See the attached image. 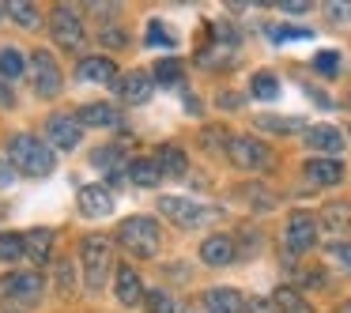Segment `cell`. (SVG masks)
<instances>
[{
  "mask_svg": "<svg viewBox=\"0 0 351 313\" xmlns=\"http://www.w3.org/2000/svg\"><path fill=\"white\" fill-rule=\"evenodd\" d=\"M8 162H12L16 174L46 177V174H53V166H57V151L46 140L34 136V132H16V136L8 140Z\"/></svg>",
  "mask_w": 351,
  "mask_h": 313,
  "instance_id": "cell-1",
  "label": "cell"
},
{
  "mask_svg": "<svg viewBox=\"0 0 351 313\" xmlns=\"http://www.w3.org/2000/svg\"><path fill=\"white\" fill-rule=\"evenodd\" d=\"M117 242H121L125 253H132V257H155L162 245V230L155 219H147V215H132V219H125L121 227H117Z\"/></svg>",
  "mask_w": 351,
  "mask_h": 313,
  "instance_id": "cell-2",
  "label": "cell"
},
{
  "mask_svg": "<svg viewBox=\"0 0 351 313\" xmlns=\"http://www.w3.org/2000/svg\"><path fill=\"white\" fill-rule=\"evenodd\" d=\"M80 260H84V283L91 290H99L106 283V275L114 272V245L102 234H91L80 242Z\"/></svg>",
  "mask_w": 351,
  "mask_h": 313,
  "instance_id": "cell-3",
  "label": "cell"
},
{
  "mask_svg": "<svg viewBox=\"0 0 351 313\" xmlns=\"http://www.w3.org/2000/svg\"><path fill=\"white\" fill-rule=\"evenodd\" d=\"M27 72H31V84H34V91H38L42 99L61 95V64L53 61L49 49H34L31 61H27Z\"/></svg>",
  "mask_w": 351,
  "mask_h": 313,
  "instance_id": "cell-4",
  "label": "cell"
},
{
  "mask_svg": "<svg viewBox=\"0 0 351 313\" xmlns=\"http://www.w3.org/2000/svg\"><path fill=\"white\" fill-rule=\"evenodd\" d=\"M227 155L238 170H265L272 162L268 144H261L257 136H230L227 140Z\"/></svg>",
  "mask_w": 351,
  "mask_h": 313,
  "instance_id": "cell-5",
  "label": "cell"
},
{
  "mask_svg": "<svg viewBox=\"0 0 351 313\" xmlns=\"http://www.w3.org/2000/svg\"><path fill=\"white\" fill-rule=\"evenodd\" d=\"M49 34H53V42L61 49H80L87 38V27L72 8H53V16H49Z\"/></svg>",
  "mask_w": 351,
  "mask_h": 313,
  "instance_id": "cell-6",
  "label": "cell"
},
{
  "mask_svg": "<svg viewBox=\"0 0 351 313\" xmlns=\"http://www.w3.org/2000/svg\"><path fill=\"white\" fill-rule=\"evenodd\" d=\"M159 212L167 215L170 223H178V227H200V223L212 215V208L197 204V200H189V197H162Z\"/></svg>",
  "mask_w": 351,
  "mask_h": 313,
  "instance_id": "cell-7",
  "label": "cell"
},
{
  "mask_svg": "<svg viewBox=\"0 0 351 313\" xmlns=\"http://www.w3.org/2000/svg\"><path fill=\"white\" fill-rule=\"evenodd\" d=\"M46 136H49V147H53V151H72V147H80V140H84V125L72 114H53L46 121Z\"/></svg>",
  "mask_w": 351,
  "mask_h": 313,
  "instance_id": "cell-8",
  "label": "cell"
},
{
  "mask_svg": "<svg viewBox=\"0 0 351 313\" xmlns=\"http://www.w3.org/2000/svg\"><path fill=\"white\" fill-rule=\"evenodd\" d=\"M283 245H287V253H310L313 245H317V223H313L310 212H295L287 219Z\"/></svg>",
  "mask_w": 351,
  "mask_h": 313,
  "instance_id": "cell-9",
  "label": "cell"
},
{
  "mask_svg": "<svg viewBox=\"0 0 351 313\" xmlns=\"http://www.w3.org/2000/svg\"><path fill=\"white\" fill-rule=\"evenodd\" d=\"M42 290H46L42 272H12L8 283H4V295H8L12 302H23V305H34L42 298Z\"/></svg>",
  "mask_w": 351,
  "mask_h": 313,
  "instance_id": "cell-10",
  "label": "cell"
},
{
  "mask_svg": "<svg viewBox=\"0 0 351 313\" xmlns=\"http://www.w3.org/2000/svg\"><path fill=\"white\" fill-rule=\"evenodd\" d=\"M114 87H117V99L121 102H129V106H144L147 99H152V87H155V79L147 76V72H125L121 79H114Z\"/></svg>",
  "mask_w": 351,
  "mask_h": 313,
  "instance_id": "cell-11",
  "label": "cell"
},
{
  "mask_svg": "<svg viewBox=\"0 0 351 313\" xmlns=\"http://www.w3.org/2000/svg\"><path fill=\"white\" fill-rule=\"evenodd\" d=\"M114 295H117V302L129 305V310H132V305L144 302V283H140L136 268L117 264V272H114Z\"/></svg>",
  "mask_w": 351,
  "mask_h": 313,
  "instance_id": "cell-12",
  "label": "cell"
},
{
  "mask_svg": "<svg viewBox=\"0 0 351 313\" xmlns=\"http://www.w3.org/2000/svg\"><path fill=\"white\" fill-rule=\"evenodd\" d=\"M234 257H238V245H234V238H230V234H208L204 242H200V260L212 264V268L230 264Z\"/></svg>",
  "mask_w": 351,
  "mask_h": 313,
  "instance_id": "cell-13",
  "label": "cell"
},
{
  "mask_svg": "<svg viewBox=\"0 0 351 313\" xmlns=\"http://www.w3.org/2000/svg\"><path fill=\"white\" fill-rule=\"evenodd\" d=\"M306 147L310 151H325V159H336L343 151V136L332 125H313V129H306Z\"/></svg>",
  "mask_w": 351,
  "mask_h": 313,
  "instance_id": "cell-14",
  "label": "cell"
},
{
  "mask_svg": "<svg viewBox=\"0 0 351 313\" xmlns=\"http://www.w3.org/2000/svg\"><path fill=\"white\" fill-rule=\"evenodd\" d=\"M80 212L91 215V219H102V215L114 212V197H110L106 185H84L80 189Z\"/></svg>",
  "mask_w": 351,
  "mask_h": 313,
  "instance_id": "cell-15",
  "label": "cell"
},
{
  "mask_svg": "<svg viewBox=\"0 0 351 313\" xmlns=\"http://www.w3.org/2000/svg\"><path fill=\"white\" fill-rule=\"evenodd\" d=\"M155 166H159V174L170 177V181L189 174V159H185V151L178 144H162L159 151H155Z\"/></svg>",
  "mask_w": 351,
  "mask_h": 313,
  "instance_id": "cell-16",
  "label": "cell"
},
{
  "mask_svg": "<svg viewBox=\"0 0 351 313\" xmlns=\"http://www.w3.org/2000/svg\"><path fill=\"white\" fill-rule=\"evenodd\" d=\"M302 177L310 185H340L343 181V166L336 159H310L302 166Z\"/></svg>",
  "mask_w": 351,
  "mask_h": 313,
  "instance_id": "cell-17",
  "label": "cell"
},
{
  "mask_svg": "<svg viewBox=\"0 0 351 313\" xmlns=\"http://www.w3.org/2000/svg\"><path fill=\"white\" fill-rule=\"evenodd\" d=\"M23 253L34 260V264H46L49 257H53V230L46 227H34L23 234Z\"/></svg>",
  "mask_w": 351,
  "mask_h": 313,
  "instance_id": "cell-18",
  "label": "cell"
},
{
  "mask_svg": "<svg viewBox=\"0 0 351 313\" xmlns=\"http://www.w3.org/2000/svg\"><path fill=\"white\" fill-rule=\"evenodd\" d=\"M76 76L84 79V84H114L117 79V68L110 57H87V61H80Z\"/></svg>",
  "mask_w": 351,
  "mask_h": 313,
  "instance_id": "cell-19",
  "label": "cell"
},
{
  "mask_svg": "<svg viewBox=\"0 0 351 313\" xmlns=\"http://www.w3.org/2000/svg\"><path fill=\"white\" fill-rule=\"evenodd\" d=\"M242 302L245 298L238 295L234 287H212L204 295V310L208 313H242Z\"/></svg>",
  "mask_w": 351,
  "mask_h": 313,
  "instance_id": "cell-20",
  "label": "cell"
},
{
  "mask_svg": "<svg viewBox=\"0 0 351 313\" xmlns=\"http://www.w3.org/2000/svg\"><path fill=\"white\" fill-rule=\"evenodd\" d=\"M80 125H91V129H110V125H117V110L110 106V102H87V106L80 110Z\"/></svg>",
  "mask_w": 351,
  "mask_h": 313,
  "instance_id": "cell-21",
  "label": "cell"
},
{
  "mask_svg": "<svg viewBox=\"0 0 351 313\" xmlns=\"http://www.w3.org/2000/svg\"><path fill=\"white\" fill-rule=\"evenodd\" d=\"M272 305H276V313H313V305L306 302V295H298L295 287H280L272 295Z\"/></svg>",
  "mask_w": 351,
  "mask_h": 313,
  "instance_id": "cell-22",
  "label": "cell"
},
{
  "mask_svg": "<svg viewBox=\"0 0 351 313\" xmlns=\"http://www.w3.org/2000/svg\"><path fill=\"white\" fill-rule=\"evenodd\" d=\"M129 181L140 185V189H155V185L162 181L155 159H136V162H129Z\"/></svg>",
  "mask_w": 351,
  "mask_h": 313,
  "instance_id": "cell-23",
  "label": "cell"
},
{
  "mask_svg": "<svg viewBox=\"0 0 351 313\" xmlns=\"http://www.w3.org/2000/svg\"><path fill=\"white\" fill-rule=\"evenodd\" d=\"M321 223H325V230H332V234L348 230V227H351V204H343V200H336V204H325V212H321Z\"/></svg>",
  "mask_w": 351,
  "mask_h": 313,
  "instance_id": "cell-24",
  "label": "cell"
},
{
  "mask_svg": "<svg viewBox=\"0 0 351 313\" xmlns=\"http://www.w3.org/2000/svg\"><path fill=\"white\" fill-rule=\"evenodd\" d=\"M250 95H253V99H261V102L280 99V79H276L272 72H257V76L250 79Z\"/></svg>",
  "mask_w": 351,
  "mask_h": 313,
  "instance_id": "cell-25",
  "label": "cell"
},
{
  "mask_svg": "<svg viewBox=\"0 0 351 313\" xmlns=\"http://www.w3.org/2000/svg\"><path fill=\"white\" fill-rule=\"evenodd\" d=\"M27 72V57L19 53V49H0V76H8V79H16V76H23Z\"/></svg>",
  "mask_w": 351,
  "mask_h": 313,
  "instance_id": "cell-26",
  "label": "cell"
},
{
  "mask_svg": "<svg viewBox=\"0 0 351 313\" xmlns=\"http://www.w3.org/2000/svg\"><path fill=\"white\" fill-rule=\"evenodd\" d=\"M8 16L16 19L19 27H27V31H34V27H38V8H34V4H27V0H8Z\"/></svg>",
  "mask_w": 351,
  "mask_h": 313,
  "instance_id": "cell-27",
  "label": "cell"
},
{
  "mask_svg": "<svg viewBox=\"0 0 351 313\" xmlns=\"http://www.w3.org/2000/svg\"><path fill=\"white\" fill-rule=\"evenodd\" d=\"M140 305H144L147 313H178V302L167 295V290H147Z\"/></svg>",
  "mask_w": 351,
  "mask_h": 313,
  "instance_id": "cell-28",
  "label": "cell"
},
{
  "mask_svg": "<svg viewBox=\"0 0 351 313\" xmlns=\"http://www.w3.org/2000/svg\"><path fill=\"white\" fill-rule=\"evenodd\" d=\"M19 257H23V234L4 230V234H0V260L8 264V260H19Z\"/></svg>",
  "mask_w": 351,
  "mask_h": 313,
  "instance_id": "cell-29",
  "label": "cell"
},
{
  "mask_svg": "<svg viewBox=\"0 0 351 313\" xmlns=\"http://www.w3.org/2000/svg\"><path fill=\"white\" fill-rule=\"evenodd\" d=\"M313 72H321V76H340V53L336 49H321L317 57H313Z\"/></svg>",
  "mask_w": 351,
  "mask_h": 313,
  "instance_id": "cell-30",
  "label": "cell"
},
{
  "mask_svg": "<svg viewBox=\"0 0 351 313\" xmlns=\"http://www.w3.org/2000/svg\"><path fill=\"white\" fill-rule=\"evenodd\" d=\"M57 290H61V298L76 295V268H72L69 260H61V264H57Z\"/></svg>",
  "mask_w": 351,
  "mask_h": 313,
  "instance_id": "cell-31",
  "label": "cell"
},
{
  "mask_svg": "<svg viewBox=\"0 0 351 313\" xmlns=\"http://www.w3.org/2000/svg\"><path fill=\"white\" fill-rule=\"evenodd\" d=\"M152 79H159V84H182V61H159L155 64V76Z\"/></svg>",
  "mask_w": 351,
  "mask_h": 313,
  "instance_id": "cell-32",
  "label": "cell"
},
{
  "mask_svg": "<svg viewBox=\"0 0 351 313\" xmlns=\"http://www.w3.org/2000/svg\"><path fill=\"white\" fill-rule=\"evenodd\" d=\"M313 31L306 27H268V38L272 42H295V38H310Z\"/></svg>",
  "mask_w": 351,
  "mask_h": 313,
  "instance_id": "cell-33",
  "label": "cell"
},
{
  "mask_svg": "<svg viewBox=\"0 0 351 313\" xmlns=\"http://www.w3.org/2000/svg\"><path fill=\"white\" fill-rule=\"evenodd\" d=\"M200 140H204L208 147H215V151H227V132H223V129H204V132H200Z\"/></svg>",
  "mask_w": 351,
  "mask_h": 313,
  "instance_id": "cell-34",
  "label": "cell"
},
{
  "mask_svg": "<svg viewBox=\"0 0 351 313\" xmlns=\"http://www.w3.org/2000/svg\"><path fill=\"white\" fill-rule=\"evenodd\" d=\"M99 42H102L106 49H121V46H125V31H117V27H106V31L99 34Z\"/></svg>",
  "mask_w": 351,
  "mask_h": 313,
  "instance_id": "cell-35",
  "label": "cell"
},
{
  "mask_svg": "<svg viewBox=\"0 0 351 313\" xmlns=\"http://www.w3.org/2000/svg\"><path fill=\"white\" fill-rule=\"evenodd\" d=\"M242 313H276V305L268 302V298H245Z\"/></svg>",
  "mask_w": 351,
  "mask_h": 313,
  "instance_id": "cell-36",
  "label": "cell"
},
{
  "mask_svg": "<svg viewBox=\"0 0 351 313\" xmlns=\"http://www.w3.org/2000/svg\"><path fill=\"white\" fill-rule=\"evenodd\" d=\"M261 129H272V132H295V125L287 121V117H261Z\"/></svg>",
  "mask_w": 351,
  "mask_h": 313,
  "instance_id": "cell-37",
  "label": "cell"
},
{
  "mask_svg": "<svg viewBox=\"0 0 351 313\" xmlns=\"http://www.w3.org/2000/svg\"><path fill=\"white\" fill-rule=\"evenodd\" d=\"M147 42H152V46H170V34H167V27L162 23H152V31H147Z\"/></svg>",
  "mask_w": 351,
  "mask_h": 313,
  "instance_id": "cell-38",
  "label": "cell"
},
{
  "mask_svg": "<svg viewBox=\"0 0 351 313\" xmlns=\"http://www.w3.org/2000/svg\"><path fill=\"white\" fill-rule=\"evenodd\" d=\"M16 170H12V162L8 159H0V189H8V185H16Z\"/></svg>",
  "mask_w": 351,
  "mask_h": 313,
  "instance_id": "cell-39",
  "label": "cell"
},
{
  "mask_svg": "<svg viewBox=\"0 0 351 313\" xmlns=\"http://www.w3.org/2000/svg\"><path fill=\"white\" fill-rule=\"evenodd\" d=\"M332 257H336V260H340V264L351 272V242H340V245H332Z\"/></svg>",
  "mask_w": 351,
  "mask_h": 313,
  "instance_id": "cell-40",
  "label": "cell"
},
{
  "mask_svg": "<svg viewBox=\"0 0 351 313\" xmlns=\"http://www.w3.org/2000/svg\"><path fill=\"white\" fill-rule=\"evenodd\" d=\"M328 19H351V4H328Z\"/></svg>",
  "mask_w": 351,
  "mask_h": 313,
  "instance_id": "cell-41",
  "label": "cell"
},
{
  "mask_svg": "<svg viewBox=\"0 0 351 313\" xmlns=\"http://www.w3.org/2000/svg\"><path fill=\"white\" fill-rule=\"evenodd\" d=\"M283 8H287V12H310V4H306V0H287Z\"/></svg>",
  "mask_w": 351,
  "mask_h": 313,
  "instance_id": "cell-42",
  "label": "cell"
},
{
  "mask_svg": "<svg viewBox=\"0 0 351 313\" xmlns=\"http://www.w3.org/2000/svg\"><path fill=\"white\" fill-rule=\"evenodd\" d=\"M12 102V95H8V87H0V106H8Z\"/></svg>",
  "mask_w": 351,
  "mask_h": 313,
  "instance_id": "cell-43",
  "label": "cell"
},
{
  "mask_svg": "<svg viewBox=\"0 0 351 313\" xmlns=\"http://www.w3.org/2000/svg\"><path fill=\"white\" fill-rule=\"evenodd\" d=\"M336 313H351V302H340V310H336Z\"/></svg>",
  "mask_w": 351,
  "mask_h": 313,
  "instance_id": "cell-44",
  "label": "cell"
}]
</instances>
